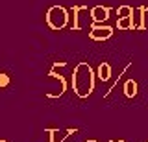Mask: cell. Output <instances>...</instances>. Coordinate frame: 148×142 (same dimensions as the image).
<instances>
[{"mask_svg": "<svg viewBox=\"0 0 148 142\" xmlns=\"http://www.w3.org/2000/svg\"><path fill=\"white\" fill-rule=\"evenodd\" d=\"M48 22L52 28H61L65 26V22H67V13H65L63 7H52V10L48 11Z\"/></svg>", "mask_w": 148, "mask_h": 142, "instance_id": "1", "label": "cell"}, {"mask_svg": "<svg viewBox=\"0 0 148 142\" xmlns=\"http://www.w3.org/2000/svg\"><path fill=\"white\" fill-rule=\"evenodd\" d=\"M92 37H95V39H102V37H109V35H111V30L109 28H104V30H102V28H95V30H92Z\"/></svg>", "mask_w": 148, "mask_h": 142, "instance_id": "2", "label": "cell"}, {"mask_svg": "<svg viewBox=\"0 0 148 142\" xmlns=\"http://www.w3.org/2000/svg\"><path fill=\"white\" fill-rule=\"evenodd\" d=\"M92 15H95V19H96V20L108 19V10H102V7H96V10L92 11Z\"/></svg>", "mask_w": 148, "mask_h": 142, "instance_id": "3", "label": "cell"}, {"mask_svg": "<svg viewBox=\"0 0 148 142\" xmlns=\"http://www.w3.org/2000/svg\"><path fill=\"white\" fill-rule=\"evenodd\" d=\"M120 19H126V17L130 15V13H132V10H130V7H120Z\"/></svg>", "mask_w": 148, "mask_h": 142, "instance_id": "4", "label": "cell"}, {"mask_svg": "<svg viewBox=\"0 0 148 142\" xmlns=\"http://www.w3.org/2000/svg\"><path fill=\"white\" fill-rule=\"evenodd\" d=\"M126 92H128V96H132V94H135V83H132V81H130V83L126 85Z\"/></svg>", "mask_w": 148, "mask_h": 142, "instance_id": "5", "label": "cell"}, {"mask_svg": "<svg viewBox=\"0 0 148 142\" xmlns=\"http://www.w3.org/2000/svg\"><path fill=\"white\" fill-rule=\"evenodd\" d=\"M143 15H145V17H143V20H145V24H143V26L148 28V10H143Z\"/></svg>", "mask_w": 148, "mask_h": 142, "instance_id": "6", "label": "cell"}, {"mask_svg": "<svg viewBox=\"0 0 148 142\" xmlns=\"http://www.w3.org/2000/svg\"><path fill=\"white\" fill-rule=\"evenodd\" d=\"M100 72H102V77H108V72H109V70H108V67H102Z\"/></svg>", "mask_w": 148, "mask_h": 142, "instance_id": "7", "label": "cell"}]
</instances>
